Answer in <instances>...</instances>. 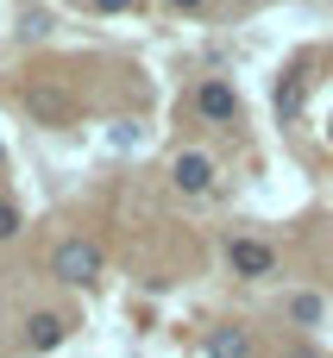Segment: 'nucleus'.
<instances>
[{"instance_id":"1","label":"nucleus","mask_w":333,"mask_h":358,"mask_svg":"<svg viewBox=\"0 0 333 358\" xmlns=\"http://www.w3.org/2000/svg\"><path fill=\"white\" fill-rule=\"evenodd\" d=\"M195 113H201L208 126H239V88L220 82V76H208V82L195 88Z\"/></svg>"},{"instance_id":"2","label":"nucleus","mask_w":333,"mask_h":358,"mask_svg":"<svg viewBox=\"0 0 333 358\" xmlns=\"http://www.w3.org/2000/svg\"><path fill=\"white\" fill-rule=\"evenodd\" d=\"M50 271H57L63 283H94V277H101V252H94L88 239H63V245L50 252Z\"/></svg>"},{"instance_id":"3","label":"nucleus","mask_w":333,"mask_h":358,"mask_svg":"<svg viewBox=\"0 0 333 358\" xmlns=\"http://www.w3.org/2000/svg\"><path fill=\"white\" fill-rule=\"evenodd\" d=\"M227 264L233 277H277V252L264 239H227Z\"/></svg>"},{"instance_id":"4","label":"nucleus","mask_w":333,"mask_h":358,"mask_svg":"<svg viewBox=\"0 0 333 358\" xmlns=\"http://www.w3.org/2000/svg\"><path fill=\"white\" fill-rule=\"evenodd\" d=\"M170 176H176L183 195H208V189H214V157H208V151H183Z\"/></svg>"},{"instance_id":"5","label":"nucleus","mask_w":333,"mask_h":358,"mask_svg":"<svg viewBox=\"0 0 333 358\" xmlns=\"http://www.w3.org/2000/svg\"><path fill=\"white\" fill-rule=\"evenodd\" d=\"M25 107H31V120H44V126H69V94H63V88H31Z\"/></svg>"},{"instance_id":"6","label":"nucleus","mask_w":333,"mask_h":358,"mask_svg":"<svg viewBox=\"0 0 333 358\" xmlns=\"http://www.w3.org/2000/svg\"><path fill=\"white\" fill-rule=\"evenodd\" d=\"M63 334H69L63 315H31L25 321V352H50V346H63Z\"/></svg>"},{"instance_id":"7","label":"nucleus","mask_w":333,"mask_h":358,"mask_svg":"<svg viewBox=\"0 0 333 358\" xmlns=\"http://www.w3.org/2000/svg\"><path fill=\"white\" fill-rule=\"evenodd\" d=\"M208 358H252V334L246 327H214L208 334Z\"/></svg>"},{"instance_id":"8","label":"nucleus","mask_w":333,"mask_h":358,"mask_svg":"<svg viewBox=\"0 0 333 358\" xmlns=\"http://www.w3.org/2000/svg\"><path fill=\"white\" fill-rule=\"evenodd\" d=\"M277 113H283V120L302 113V76H283V82H277Z\"/></svg>"},{"instance_id":"9","label":"nucleus","mask_w":333,"mask_h":358,"mask_svg":"<svg viewBox=\"0 0 333 358\" xmlns=\"http://www.w3.org/2000/svg\"><path fill=\"white\" fill-rule=\"evenodd\" d=\"M321 296H290V321H302V327H321Z\"/></svg>"},{"instance_id":"10","label":"nucleus","mask_w":333,"mask_h":358,"mask_svg":"<svg viewBox=\"0 0 333 358\" xmlns=\"http://www.w3.org/2000/svg\"><path fill=\"white\" fill-rule=\"evenodd\" d=\"M19 227H25V220H19V208H13V201H6V195H0V245H6V239H13V233H19Z\"/></svg>"},{"instance_id":"11","label":"nucleus","mask_w":333,"mask_h":358,"mask_svg":"<svg viewBox=\"0 0 333 358\" xmlns=\"http://www.w3.org/2000/svg\"><path fill=\"white\" fill-rule=\"evenodd\" d=\"M88 6H94V13H132L139 0H88Z\"/></svg>"},{"instance_id":"12","label":"nucleus","mask_w":333,"mask_h":358,"mask_svg":"<svg viewBox=\"0 0 333 358\" xmlns=\"http://www.w3.org/2000/svg\"><path fill=\"white\" fill-rule=\"evenodd\" d=\"M283 358H321V352H315V346H290Z\"/></svg>"},{"instance_id":"13","label":"nucleus","mask_w":333,"mask_h":358,"mask_svg":"<svg viewBox=\"0 0 333 358\" xmlns=\"http://www.w3.org/2000/svg\"><path fill=\"white\" fill-rule=\"evenodd\" d=\"M164 6H176V13H195V6H201V0H164Z\"/></svg>"},{"instance_id":"14","label":"nucleus","mask_w":333,"mask_h":358,"mask_svg":"<svg viewBox=\"0 0 333 358\" xmlns=\"http://www.w3.org/2000/svg\"><path fill=\"white\" fill-rule=\"evenodd\" d=\"M327 145H333V126H327Z\"/></svg>"},{"instance_id":"15","label":"nucleus","mask_w":333,"mask_h":358,"mask_svg":"<svg viewBox=\"0 0 333 358\" xmlns=\"http://www.w3.org/2000/svg\"><path fill=\"white\" fill-rule=\"evenodd\" d=\"M0 157H6V151H0Z\"/></svg>"}]
</instances>
